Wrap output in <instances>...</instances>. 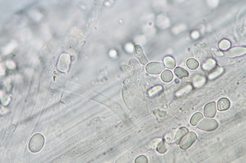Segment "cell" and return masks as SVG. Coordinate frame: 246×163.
Returning <instances> with one entry per match:
<instances>
[{"label":"cell","instance_id":"6da1fadb","mask_svg":"<svg viewBox=\"0 0 246 163\" xmlns=\"http://www.w3.org/2000/svg\"><path fill=\"white\" fill-rule=\"evenodd\" d=\"M45 142L44 136L41 134L37 133L31 138L29 144L30 150L32 152L39 151L42 148Z\"/></svg>","mask_w":246,"mask_h":163},{"label":"cell","instance_id":"7a4b0ae2","mask_svg":"<svg viewBox=\"0 0 246 163\" xmlns=\"http://www.w3.org/2000/svg\"><path fill=\"white\" fill-rule=\"evenodd\" d=\"M197 138L196 134L190 131L186 134L182 138L179 143L180 147L184 150L189 148Z\"/></svg>","mask_w":246,"mask_h":163},{"label":"cell","instance_id":"3957f363","mask_svg":"<svg viewBox=\"0 0 246 163\" xmlns=\"http://www.w3.org/2000/svg\"><path fill=\"white\" fill-rule=\"evenodd\" d=\"M218 126L217 122L215 119L205 118L199 123L197 127L201 130L210 131L215 129Z\"/></svg>","mask_w":246,"mask_h":163},{"label":"cell","instance_id":"277c9868","mask_svg":"<svg viewBox=\"0 0 246 163\" xmlns=\"http://www.w3.org/2000/svg\"><path fill=\"white\" fill-rule=\"evenodd\" d=\"M147 72L151 74H159L165 69L164 64L161 62H153L148 64L145 67Z\"/></svg>","mask_w":246,"mask_h":163},{"label":"cell","instance_id":"5b68a950","mask_svg":"<svg viewBox=\"0 0 246 163\" xmlns=\"http://www.w3.org/2000/svg\"><path fill=\"white\" fill-rule=\"evenodd\" d=\"M133 54L135 57L137 58L141 64L145 65L148 62L144 55L141 46L139 45H136L134 47Z\"/></svg>","mask_w":246,"mask_h":163},{"label":"cell","instance_id":"8992f818","mask_svg":"<svg viewBox=\"0 0 246 163\" xmlns=\"http://www.w3.org/2000/svg\"><path fill=\"white\" fill-rule=\"evenodd\" d=\"M216 111V103L215 102L207 104L204 107V114L205 117H214L215 116Z\"/></svg>","mask_w":246,"mask_h":163},{"label":"cell","instance_id":"52a82bcc","mask_svg":"<svg viewBox=\"0 0 246 163\" xmlns=\"http://www.w3.org/2000/svg\"><path fill=\"white\" fill-rule=\"evenodd\" d=\"M230 100L226 98H222L219 99L217 102L218 110L223 111L227 110L230 108Z\"/></svg>","mask_w":246,"mask_h":163},{"label":"cell","instance_id":"ba28073f","mask_svg":"<svg viewBox=\"0 0 246 163\" xmlns=\"http://www.w3.org/2000/svg\"><path fill=\"white\" fill-rule=\"evenodd\" d=\"M188 131V129L185 127L181 128L176 132L174 139L176 143L178 144L183 137Z\"/></svg>","mask_w":246,"mask_h":163},{"label":"cell","instance_id":"9c48e42d","mask_svg":"<svg viewBox=\"0 0 246 163\" xmlns=\"http://www.w3.org/2000/svg\"><path fill=\"white\" fill-rule=\"evenodd\" d=\"M203 118L202 114L200 112H197L194 114L190 121L191 124L193 126H196Z\"/></svg>","mask_w":246,"mask_h":163},{"label":"cell","instance_id":"30bf717a","mask_svg":"<svg viewBox=\"0 0 246 163\" xmlns=\"http://www.w3.org/2000/svg\"><path fill=\"white\" fill-rule=\"evenodd\" d=\"M164 61L166 67L169 69H173L176 65V61L172 57L167 56L164 58Z\"/></svg>","mask_w":246,"mask_h":163},{"label":"cell","instance_id":"8fae6325","mask_svg":"<svg viewBox=\"0 0 246 163\" xmlns=\"http://www.w3.org/2000/svg\"><path fill=\"white\" fill-rule=\"evenodd\" d=\"M173 78V75L172 72L168 70H165L161 75L162 80L165 82H169L171 81Z\"/></svg>","mask_w":246,"mask_h":163},{"label":"cell","instance_id":"7c38bea8","mask_svg":"<svg viewBox=\"0 0 246 163\" xmlns=\"http://www.w3.org/2000/svg\"><path fill=\"white\" fill-rule=\"evenodd\" d=\"M175 75L180 79L187 77L188 75V72L183 68L180 67L176 68L174 70Z\"/></svg>","mask_w":246,"mask_h":163},{"label":"cell","instance_id":"4fadbf2b","mask_svg":"<svg viewBox=\"0 0 246 163\" xmlns=\"http://www.w3.org/2000/svg\"><path fill=\"white\" fill-rule=\"evenodd\" d=\"M186 64L189 69L192 70L197 69L199 65L198 62L193 58H191L188 59L186 62Z\"/></svg>","mask_w":246,"mask_h":163},{"label":"cell","instance_id":"5bb4252c","mask_svg":"<svg viewBox=\"0 0 246 163\" xmlns=\"http://www.w3.org/2000/svg\"><path fill=\"white\" fill-rule=\"evenodd\" d=\"M168 145L165 142L164 140H163L158 145L157 150L160 153L165 152L168 149Z\"/></svg>","mask_w":246,"mask_h":163},{"label":"cell","instance_id":"9a60e30c","mask_svg":"<svg viewBox=\"0 0 246 163\" xmlns=\"http://www.w3.org/2000/svg\"><path fill=\"white\" fill-rule=\"evenodd\" d=\"M7 66L9 69H12L15 67V63L13 61L9 60L6 62Z\"/></svg>","mask_w":246,"mask_h":163},{"label":"cell","instance_id":"2e32d148","mask_svg":"<svg viewBox=\"0 0 246 163\" xmlns=\"http://www.w3.org/2000/svg\"><path fill=\"white\" fill-rule=\"evenodd\" d=\"M137 160H141L139 163H146L147 162L146 158L144 156H140L137 159Z\"/></svg>","mask_w":246,"mask_h":163},{"label":"cell","instance_id":"e0dca14e","mask_svg":"<svg viewBox=\"0 0 246 163\" xmlns=\"http://www.w3.org/2000/svg\"><path fill=\"white\" fill-rule=\"evenodd\" d=\"M3 67L2 66L1 64V65H0V74H4V73L5 72L4 70V69Z\"/></svg>","mask_w":246,"mask_h":163}]
</instances>
